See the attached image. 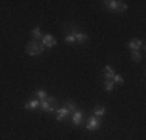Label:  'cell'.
Listing matches in <instances>:
<instances>
[{"instance_id":"cell-1","label":"cell","mask_w":146,"mask_h":140,"mask_svg":"<svg viewBox=\"0 0 146 140\" xmlns=\"http://www.w3.org/2000/svg\"><path fill=\"white\" fill-rule=\"evenodd\" d=\"M56 103H58V100L54 97H50V98L47 97L45 100L39 101V107L44 112H54V111H56Z\"/></svg>"},{"instance_id":"cell-2","label":"cell","mask_w":146,"mask_h":140,"mask_svg":"<svg viewBox=\"0 0 146 140\" xmlns=\"http://www.w3.org/2000/svg\"><path fill=\"white\" fill-rule=\"evenodd\" d=\"M42 51H44V47L37 41H30L27 44V53L30 56H39Z\"/></svg>"},{"instance_id":"cell-3","label":"cell","mask_w":146,"mask_h":140,"mask_svg":"<svg viewBox=\"0 0 146 140\" xmlns=\"http://www.w3.org/2000/svg\"><path fill=\"white\" fill-rule=\"evenodd\" d=\"M58 44V41H56V37L53 36V34H44V37L40 39V45L45 48H51V47H54V45Z\"/></svg>"},{"instance_id":"cell-4","label":"cell","mask_w":146,"mask_h":140,"mask_svg":"<svg viewBox=\"0 0 146 140\" xmlns=\"http://www.w3.org/2000/svg\"><path fill=\"white\" fill-rule=\"evenodd\" d=\"M100 126H101V121H100V118L95 117V115H92V117L89 118L87 125H86V129H87V131H90V132H93V131H96Z\"/></svg>"},{"instance_id":"cell-5","label":"cell","mask_w":146,"mask_h":140,"mask_svg":"<svg viewBox=\"0 0 146 140\" xmlns=\"http://www.w3.org/2000/svg\"><path fill=\"white\" fill-rule=\"evenodd\" d=\"M82 120H84V111L82 109H76L75 112L72 114V121L75 126H79L82 123Z\"/></svg>"},{"instance_id":"cell-6","label":"cell","mask_w":146,"mask_h":140,"mask_svg":"<svg viewBox=\"0 0 146 140\" xmlns=\"http://www.w3.org/2000/svg\"><path fill=\"white\" fill-rule=\"evenodd\" d=\"M129 48L132 51H140V50H145V44L141 39H131L129 41Z\"/></svg>"},{"instance_id":"cell-7","label":"cell","mask_w":146,"mask_h":140,"mask_svg":"<svg viewBox=\"0 0 146 140\" xmlns=\"http://www.w3.org/2000/svg\"><path fill=\"white\" fill-rule=\"evenodd\" d=\"M54 112H56V120H58V121L65 120V118H68V115H70V112L65 109V106H64V107H58Z\"/></svg>"},{"instance_id":"cell-8","label":"cell","mask_w":146,"mask_h":140,"mask_svg":"<svg viewBox=\"0 0 146 140\" xmlns=\"http://www.w3.org/2000/svg\"><path fill=\"white\" fill-rule=\"evenodd\" d=\"M113 75H115V70L110 67V65H106V67H104V72H103L104 81H112V76Z\"/></svg>"},{"instance_id":"cell-9","label":"cell","mask_w":146,"mask_h":140,"mask_svg":"<svg viewBox=\"0 0 146 140\" xmlns=\"http://www.w3.org/2000/svg\"><path fill=\"white\" fill-rule=\"evenodd\" d=\"M73 33H75V42H78V44H84V42L87 41V34L86 33H81V31H78V30H75Z\"/></svg>"},{"instance_id":"cell-10","label":"cell","mask_w":146,"mask_h":140,"mask_svg":"<svg viewBox=\"0 0 146 140\" xmlns=\"http://www.w3.org/2000/svg\"><path fill=\"white\" fill-rule=\"evenodd\" d=\"M36 107H39V100H30V101H27L25 103V109H28V111H33V109H36Z\"/></svg>"},{"instance_id":"cell-11","label":"cell","mask_w":146,"mask_h":140,"mask_svg":"<svg viewBox=\"0 0 146 140\" xmlns=\"http://www.w3.org/2000/svg\"><path fill=\"white\" fill-rule=\"evenodd\" d=\"M93 115H95V117H104V115H106V107L104 106H96L95 109H93Z\"/></svg>"},{"instance_id":"cell-12","label":"cell","mask_w":146,"mask_h":140,"mask_svg":"<svg viewBox=\"0 0 146 140\" xmlns=\"http://www.w3.org/2000/svg\"><path fill=\"white\" fill-rule=\"evenodd\" d=\"M103 3H104V5H106L109 9L117 11V6H118V2H117V0H106V2H103Z\"/></svg>"},{"instance_id":"cell-13","label":"cell","mask_w":146,"mask_h":140,"mask_svg":"<svg viewBox=\"0 0 146 140\" xmlns=\"http://www.w3.org/2000/svg\"><path fill=\"white\" fill-rule=\"evenodd\" d=\"M31 34H33V37L36 41H40L44 37V34H42V31H40V28H34L33 31H31Z\"/></svg>"},{"instance_id":"cell-14","label":"cell","mask_w":146,"mask_h":140,"mask_svg":"<svg viewBox=\"0 0 146 140\" xmlns=\"http://www.w3.org/2000/svg\"><path fill=\"white\" fill-rule=\"evenodd\" d=\"M65 109L70 112V115H72L73 112L78 109V107H76V103H75V101H67V104H65Z\"/></svg>"},{"instance_id":"cell-15","label":"cell","mask_w":146,"mask_h":140,"mask_svg":"<svg viewBox=\"0 0 146 140\" xmlns=\"http://www.w3.org/2000/svg\"><path fill=\"white\" fill-rule=\"evenodd\" d=\"M141 58H143V56H141L140 51H131V59H132L134 62H140Z\"/></svg>"},{"instance_id":"cell-16","label":"cell","mask_w":146,"mask_h":140,"mask_svg":"<svg viewBox=\"0 0 146 140\" xmlns=\"http://www.w3.org/2000/svg\"><path fill=\"white\" fill-rule=\"evenodd\" d=\"M36 97H37V100L40 101V100H45L48 95H47V92H45L44 89H37V90H36Z\"/></svg>"},{"instance_id":"cell-17","label":"cell","mask_w":146,"mask_h":140,"mask_svg":"<svg viewBox=\"0 0 146 140\" xmlns=\"http://www.w3.org/2000/svg\"><path fill=\"white\" fill-rule=\"evenodd\" d=\"M112 83H117V84H123L124 83V78L121 75H118V73H115V75L112 76Z\"/></svg>"},{"instance_id":"cell-18","label":"cell","mask_w":146,"mask_h":140,"mask_svg":"<svg viewBox=\"0 0 146 140\" xmlns=\"http://www.w3.org/2000/svg\"><path fill=\"white\" fill-rule=\"evenodd\" d=\"M65 44H75V33H68L65 36Z\"/></svg>"},{"instance_id":"cell-19","label":"cell","mask_w":146,"mask_h":140,"mask_svg":"<svg viewBox=\"0 0 146 140\" xmlns=\"http://www.w3.org/2000/svg\"><path fill=\"white\" fill-rule=\"evenodd\" d=\"M104 90H106V92H112L113 90V83L112 81H104Z\"/></svg>"},{"instance_id":"cell-20","label":"cell","mask_w":146,"mask_h":140,"mask_svg":"<svg viewBox=\"0 0 146 140\" xmlns=\"http://www.w3.org/2000/svg\"><path fill=\"white\" fill-rule=\"evenodd\" d=\"M127 9V5L124 2H118V6H117V11L118 13H123V11H126Z\"/></svg>"}]
</instances>
